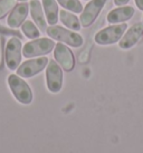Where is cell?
Here are the masks:
<instances>
[{
  "mask_svg": "<svg viewBox=\"0 0 143 153\" xmlns=\"http://www.w3.org/2000/svg\"><path fill=\"white\" fill-rule=\"evenodd\" d=\"M47 35L53 40H57L59 43L67 44L72 47H80L83 45V37L74 30L66 29L60 26H49L46 30Z\"/></svg>",
  "mask_w": 143,
  "mask_h": 153,
  "instance_id": "6da1fadb",
  "label": "cell"
},
{
  "mask_svg": "<svg viewBox=\"0 0 143 153\" xmlns=\"http://www.w3.org/2000/svg\"><path fill=\"white\" fill-rule=\"evenodd\" d=\"M8 84L13 96L16 97L17 101H19L21 104H25V105H28L31 103L33 92H31L29 85L22 78H20L18 75L11 74L8 77Z\"/></svg>",
  "mask_w": 143,
  "mask_h": 153,
  "instance_id": "7a4b0ae2",
  "label": "cell"
},
{
  "mask_svg": "<svg viewBox=\"0 0 143 153\" xmlns=\"http://www.w3.org/2000/svg\"><path fill=\"white\" fill-rule=\"evenodd\" d=\"M55 48L54 40L51 38H36L27 43L22 48V55L26 58L45 56Z\"/></svg>",
  "mask_w": 143,
  "mask_h": 153,
  "instance_id": "3957f363",
  "label": "cell"
},
{
  "mask_svg": "<svg viewBox=\"0 0 143 153\" xmlns=\"http://www.w3.org/2000/svg\"><path fill=\"white\" fill-rule=\"evenodd\" d=\"M126 29H127L126 24L109 26L104 29L100 30L95 35V37H94L95 43H97L98 45H111V44L118 43L123 37Z\"/></svg>",
  "mask_w": 143,
  "mask_h": 153,
  "instance_id": "277c9868",
  "label": "cell"
},
{
  "mask_svg": "<svg viewBox=\"0 0 143 153\" xmlns=\"http://www.w3.org/2000/svg\"><path fill=\"white\" fill-rule=\"evenodd\" d=\"M21 40L19 37H11L9 38L8 43L6 45V63L10 71L17 69L21 60Z\"/></svg>",
  "mask_w": 143,
  "mask_h": 153,
  "instance_id": "5b68a950",
  "label": "cell"
},
{
  "mask_svg": "<svg viewBox=\"0 0 143 153\" xmlns=\"http://www.w3.org/2000/svg\"><path fill=\"white\" fill-rule=\"evenodd\" d=\"M47 87L51 93H58L63 86V71L56 60H49L46 68Z\"/></svg>",
  "mask_w": 143,
  "mask_h": 153,
  "instance_id": "8992f818",
  "label": "cell"
},
{
  "mask_svg": "<svg viewBox=\"0 0 143 153\" xmlns=\"http://www.w3.org/2000/svg\"><path fill=\"white\" fill-rule=\"evenodd\" d=\"M107 0H89V2L80 13V25L84 28H87L96 20L97 16L102 11L103 7L105 6Z\"/></svg>",
  "mask_w": 143,
  "mask_h": 153,
  "instance_id": "52a82bcc",
  "label": "cell"
},
{
  "mask_svg": "<svg viewBox=\"0 0 143 153\" xmlns=\"http://www.w3.org/2000/svg\"><path fill=\"white\" fill-rule=\"evenodd\" d=\"M49 59L47 57H39V58H34V59L26 60L20 66L17 68V75L25 78L35 76L36 74L40 73L42 69H45Z\"/></svg>",
  "mask_w": 143,
  "mask_h": 153,
  "instance_id": "ba28073f",
  "label": "cell"
},
{
  "mask_svg": "<svg viewBox=\"0 0 143 153\" xmlns=\"http://www.w3.org/2000/svg\"><path fill=\"white\" fill-rule=\"evenodd\" d=\"M54 56L57 64L66 72H71L75 66V57L71 49L63 43H58L55 45Z\"/></svg>",
  "mask_w": 143,
  "mask_h": 153,
  "instance_id": "9c48e42d",
  "label": "cell"
},
{
  "mask_svg": "<svg viewBox=\"0 0 143 153\" xmlns=\"http://www.w3.org/2000/svg\"><path fill=\"white\" fill-rule=\"evenodd\" d=\"M28 13H29V4L27 2H20L16 4L7 19V25L9 28L11 29L19 28L26 22Z\"/></svg>",
  "mask_w": 143,
  "mask_h": 153,
  "instance_id": "30bf717a",
  "label": "cell"
},
{
  "mask_svg": "<svg viewBox=\"0 0 143 153\" xmlns=\"http://www.w3.org/2000/svg\"><path fill=\"white\" fill-rule=\"evenodd\" d=\"M143 37V24H134L126 33H124L123 37L120 39L118 46L122 49H129L133 47L135 44Z\"/></svg>",
  "mask_w": 143,
  "mask_h": 153,
  "instance_id": "8fae6325",
  "label": "cell"
},
{
  "mask_svg": "<svg viewBox=\"0 0 143 153\" xmlns=\"http://www.w3.org/2000/svg\"><path fill=\"white\" fill-rule=\"evenodd\" d=\"M29 11L35 25L37 26L40 31L45 33L47 30V20L45 18V13L42 9V2L39 0H30Z\"/></svg>",
  "mask_w": 143,
  "mask_h": 153,
  "instance_id": "7c38bea8",
  "label": "cell"
},
{
  "mask_svg": "<svg viewBox=\"0 0 143 153\" xmlns=\"http://www.w3.org/2000/svg\"><path fill=\"white\" fill-rule=\"evenodd\" d=\"M135 10L131 6H125V7H120V8L111 10L107 15V22L109 24H121L126 20H130L133 17Z\"/></svg>",
  "mask_w": 143,
  "mask_h": 153,
  "instance_id": "4fadbf2b",
  "label": "cell"
},
{
  "mask_svg": "<svg viewBox=\"0 0 143 153\" xmlns=\"http://www.w3.org/2000/svg\"><path fill=\"white\" fill-rule=\"evenodd\" d=\"M42 4L47 22L51 26L56 25L58 22L59 16V9L57 1L56 0H42Z\"/></svg>",
  "mask_w": 143,
  "mask_h": 153,
  "instance_id": "5bb4252c",
  "label": "cell"
},
{
  "mask_svg": "<svg viewBox=\"0 0 143 153\" xmlns=\"http://www.w3.org/2000/svg\"><path fill=\"white\" fill-rule=\"evenodd\" d=\"M59 20L62 22L63 25H65L67 27L68 29L71 30H74V31H78L80 30V22L78 17L74 15V13H72V11H68L66 9H62L60 11H59Z\"/></svg>",
  "mask_w": 143,
  "mask_h": 153,
  "instance_id": "9a60e30c",
  "label": "cell"
},
{
  "mask_svg": "<svg viewBox=\"0 0 143 153\" xmlns=\"http://www.w3.org/2000/svg\"><path fill=\"white\" fill-rule=\"evenodd\" d=\"M20 27H21V31L25 34V36L27 38H29V39L39 38V36H40V30L38 29V27L35 25L34 22H31V20H26Z\"/></svg>",
  "mask_w": 143,
  "mask_h": 153,
  "instance_id": "2e32d148",
  "label": "cell"
},
{
  "mask_svg": "<svg viewBox=\"0 0 143 153\" xmlns=\"http://www.w3.org/2000/svg\"><path fill=\"white\" fill-rule=\"evenodd\" d=\"M64 9L74 13H80L83 11V4L80 0H56Z\"/></svg>",
  "mask_w": 143,
  "mask_h": 153,
  "instance_id": "e0dca14e",
  "label": "cell"
},
{
  "mask_svg": "<svg viewBox=\"0 0 143 153\" xmlns=\"http://www.w3.org/2000/svg\"><path fill=\"white\" fill-rule=\"evenodd\" d=\"M18 0H0V19L4 18L17 4Z\"/></svg>",
  "mask_w": 143,
  "mask_h": 153,
  "instance_id": "ac0fdd59",
  "label": "cell"
},
{
  "mask_svg": "<svg viewBox=\"0 0 143 153\" xmlns=\"http://www.w3.org/2000/svg\"><path fill=\"white\" fill-rule=\"evenodd\" d=\"M4 64V44H2V37L0 36V68Z\"/></svg>",
  "mask_w": 143,
  "mask_h": 153,
  "instance_id": "d6986e66",
  "label": "cell"
},
{
  "mask_svg": "<svg viewBox=\"0 0 143 153\" xmlns=\"http://www.w3.org/2000/svg\"><path fill=\"white\" fill-rule=\"evenodd\" d=\"M0 31H4V33H6V34H11V35H15V36H19V31H16V30L15 29H11V28H10V29H6V28H4V27H1V26H0ZM19 37H20V36H19Z\"/></svg>",
  "mask_w": 143,
  "mask_h": 153,
  "instance_id": "ffe728a7",
  "label": "cell"
},
{
  "mask_svg": "<svg viewBox=\"0 0 143 153\" xmlns=\"http://www.w3.org/2000/svg\"><path fill=\"white\" fill-rule=\"evenodd\" d=\"M130 0H114V4L115 6H118V7H121V6H124L129 2Z\"/></svg>",
  "mask_w": 143,
  "mask_h": 153,
  "instance_id": "44dd1931",
  "label": "cell"
},
{
  "mask_svg": "<svg viewBox=\"0 0 143 153\" xmlns=\"http://www.w3.org/2000/svg\"><path fill=\"white\" fill-rule=\"evenodd\" d=\"M135 4L140 10H143V0H135Z\"/></svg>",
  "mask_w": 143,
  "mask_h": 153,
  "instance_id": "7402d4cb",
  "label": "cell"
},
{
  "mask_svg": "<svg viewBox=\"0 0 143 153\" xmlns=\"http://www.w3.org/2000/svg\"><path fill=\"white\" fill-rule=\"evenodd\" d=\"M18 1H20V2H26L27 0H18Z\"/></svg>",
  "mask_w": 143,
  "mask_h": 153,
  "instance_id": "603a6c76",
  "label": "cell"
}]
</instances>
